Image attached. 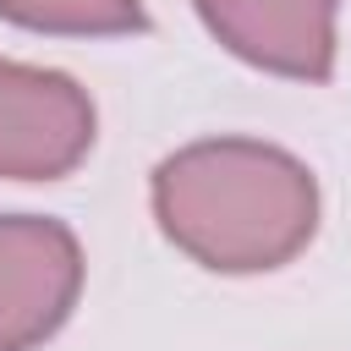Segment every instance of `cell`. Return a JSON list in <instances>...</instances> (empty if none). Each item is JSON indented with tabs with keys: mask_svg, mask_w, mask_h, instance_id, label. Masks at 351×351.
<instances>
[{
	"mask_svg": "<svg viewBox=\"0 0 351 351\" xmlns=\"http://www.w3.org/2000/svg\"><path fill=\"white\" fill-rule=\"evenodd\" d=\"M159 230L203 269L258 274L291 263L318 230L313 170L252 137H208L176 148L154 170Z\"/></svg>",
	"mask_w": 351,
	"mask_h": 351,
	"instance_id": "6da1fadb",
	"label": "cell"
},
{
	"mask_svg": "<svg viewBox=\"0 0 351 351\" xmlns=\"http://www.w3.org/2000/svg\"><path fill=\"white\" fill-rule=\"evenodd\" d=\"M82 291V247L60 219L0 214V351L44 346Z\"/></svg>",
	"mask_w": 351,
	"mask_h": 351,
	"instance_id": "7a4b0ae2",
	"label": "cell"
},
{
	"mask_svg": "<svg viewBox=\"0 0 351 351\" xmlns=\"http://www.w3.org/2000/svg\"><path fill=\"white\" fill-rule=\"evenodd\" d=\"M93 148V99L38 66L0 60V176L55 181L77 170Z\"/></svg>",
	"mask_w": 351,
	"mask_h": 351,
	"instance_id": "3957f363",
	"label": "cell"
},
{
	"mask_svg": "<svg viewBox=\"0 0 351 351\" xmlns=\"http://www.w3.org/2000/svg\"><path fill=\"white\" fill-rule=\"evenodd\" d=\"M203 27L247 66L324 82L335 71V11L340 0H192Z\"/></svg>",
	"mask_w": 351,
	"mask_h": 351,
	"instance_id": "277c9868",
	"label": "cell"
},
{
	"mask_svg": "<svg viewBox=\"0 0 351 351\" xmlns=\"http://www.w3.org/2000/svg\"><path fill=\"white\" fill-rule=\"evenodd\" d=\"M0 16L16 27H33V33H77V38L148 27L143 0H0Z\"/></svg>",
	"mask_w": 351,
	"mask_h": 351,
	"instance_id": "5b68a950",
	"label": "cell"
}]
</instances>
